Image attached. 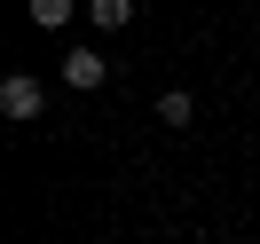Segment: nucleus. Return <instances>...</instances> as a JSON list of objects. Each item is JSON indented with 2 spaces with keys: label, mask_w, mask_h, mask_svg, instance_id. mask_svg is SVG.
Here are the masks:
<instances>
[{
  "label": "nucleus",
  "mask_w": 260,
  "mask_h": 244,
  "mask_svg": "<svg viewBox=\"0 0 260 244\" xmlns=\"http://www.w3.org/2000/svg\"><path fill=\"white\" fill-rule=\"evenodd\" d=\"M63 79L79 87V95H95V87L111 79V63H103V48H71V55H63Z\"/></svg>",
  "instance_id": "f03ea898"
},
{
  "label": "nucleus",
  "mask_w": 260,
  "mask_h": 244,
  "mask_svg": "<svg viewBox=\"0 0 260 244\" xmlns=\"http://www.w3.org/2000/svg\"><path fill=\"white\" fill-rule=\"evenodd\" d=\"M158 118H166V126H189V118H197V102L181 95V87H166V95H158Z\"/></svg>",
  "instance_id": "39448f33"
},
{
  "label": "nucleus",
  "mask_w": 260,
  "mask_h": 244,
  "mask_svg": "<svg viewBox=\"0 0 260 244\" xmlns=\"http://www.w3.org/2000/svg\"><path fill=\"white\" fill-rule=\"evenodd\" d=\"M40 111H48V87H40L32 71H8V79H0V118H16V126H32Z\"/></svg>",
  "instance_id": "f257e3e1"
},
{
  "label": "nucleus",
  "mask_w": 260,
  "mask_h": 244,
  "mask_svg": "<svg viewBox=\"0 0 260 244\" xmlns=\"http://www.w3.org/2000/svg\"><path fill=\"white\" fill-rule=\"evenodd\" d=\"M87 24H95V32H126V24H134V0H87Z\"/></svg>",
  "instance_id": "7ed1b4c3"
},
{
  "label": "nucleus",
  "mask_w": 260,
  "mask_h": 244,
  "mask_svg": "<svg viewBox=\"0 0 260 244\" xmlns=\"http://www.w3.org/2000/svg\"><path fill=\"white\" fill-rule=\"evenodd\" d=\"M24 16H32L40 32H63V24H71V0H32V8H24Z\"/></svg>",
  "instance_id": "20e7f679"
}]
</instances>
